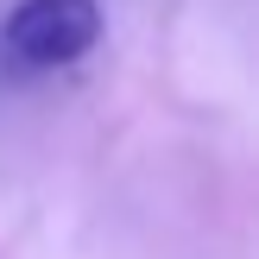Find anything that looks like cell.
Listing matches in <instances>:
<instances>
[{
    "label": "cell",
    "instance_id": "6da1fadb",
    "mask_svg": "<svg viewBox=\"0 0 259 259\" xmlns=\"http://www.w3.org/2000/svg\"><path fill=\"white\" fill-rule=\"evenodd\" d=\"M101 38V7L95 0H19L0 32V57L13 70H63V63L89 57Z\"/></svg>",
    "mask_w": 259,
    "mask_h": 259
}]
</instances>
